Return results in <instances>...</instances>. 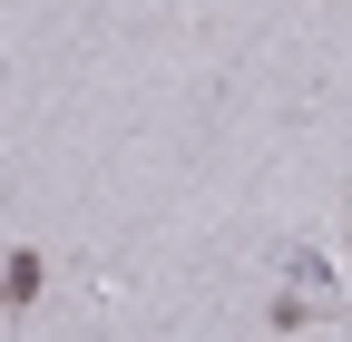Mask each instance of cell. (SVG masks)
Listing matches in <instances>:
<instances>
[{
    "instance_id": "1",
    "label": "cell",
    "mask_w": 352,
    "mask_h": 342,
    "mask_svg": "<svg viewBox=\"0 0 352 342\" xmlns=\"http://www.w3.org/2000/svg\"><path fill=\"white\" fill-rule=\"evenodd\" d=\"M39 284H50V264H39V254L20 244V254H10V304H20V313L39 304Z\"/></svg>"
}]
</instances>
